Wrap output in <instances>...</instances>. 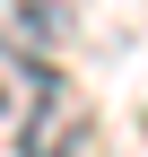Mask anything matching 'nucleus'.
<instances>
[{
  "label": "nucleus",
  "mask_w": 148,
  "mask_h": 157,
  "mask_svg": "<svg viewBox=\"0 0 148 157\" xmlns=\"http://www.w3.org/2000/svg\"><path fill=\"white\" fill-rule=\"evenodd\" d=\"M87 131H96L87 96L61 87L52 70H35V105H26V122H17V157H79Z\"/></svg>",
  "instance_id": "obj_1"
}]
</instances>
